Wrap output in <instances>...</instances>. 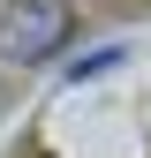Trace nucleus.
Wrapping results in <instances>:
<instances>
[{"label": "nucleus", "mask_w": 151, "mask_h": 158, "mask_svg": "<svg viewBox=\"0 0 151 158\" xmlns=\"http://www.w3.org/2000/svg\"><path fill=\"white\" fill-rule=\"evenodd\" d=\"M68 30H76L68 0H15L0 15V60H45L53 45H68Z\"/></svg>", "instance_id": "f257e3e1"}]
</instances>
